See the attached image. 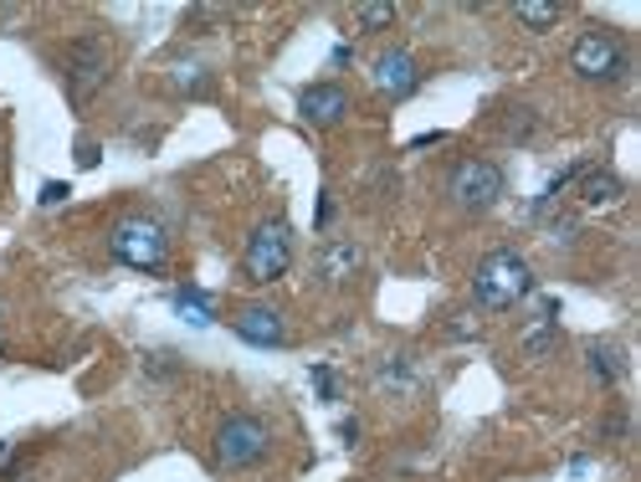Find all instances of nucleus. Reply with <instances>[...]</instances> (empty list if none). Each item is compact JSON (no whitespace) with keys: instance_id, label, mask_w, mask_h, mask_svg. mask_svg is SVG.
I'll return each instance as SVG.
<instances>
[{"instance_id":"1","label":"nucleus","mask_w":641,"mask_h":482,"mask_svg":"<svg viewBox=\"0 0 641 482\" xmlns=\"http://www.w3.org/2000/svg\"><path fill=\"white\" fill-rule=\"evenodd\" d=\"M472 293H478L482 308H492V314H508V308H519L529 293H534V272H529V262H523L519 252H488L478 262V272H472Z\"/></svg>"},{"instance_id":"2","label":"nucleus","mask_w":641,"mask_h":482,"mask_svg":"<svg viewBox=\"0 0 641 482\" xmlns=\"http://www.w3.org/2000/svg\"><path fill=\"white\" fill-rule=\"evenodd\" d=\"M108 252H113V262H123L134 272H164L170 237H164V227L154 216H123L119 227L108 231Z\"/></svg>"},{"instance_id":"3","label":"nucleus","mask_w":641,"mask_h":482,"mask_svg":"<svg viewBox=\"0 0 641 482\" xmlns=\"http://www.w3.org/2000/svg\"><path fill=\"white\" fill-rule=\"evenodd\" d=\"M569 67L585 83H621L631 73V57L611 26H585L580 42L569 46Z\"/></svg>"},{"instance_id":"4","label":"nucleus","mask_w":641,"mask_h":482,"mask_svg":"<svg viewBox=\"0 0 641 482\" xmlns=\"http://www.w3.org/2000/svg\"><path fill=\"white\" fill-rule=\"evenodd\" d=\"M503 190H508V180H503V169L492 165V160H457V165H452V175H447L452 206H457V211H467V216L492 211V206L503 200Z\"/></svg>"},{"instance_id":"5","label":"nucleus","mask_w":641,"mask_h":482,"mask_svg":"<svg viewBox=\"0 0 641 482\" xmlns=\"http://www.w3.org/2000/svg\"><path fill=\"white\" fill-rule=\"evenodd\" d=\"M268 447H272V431L262 416L237 410V416H226L216 426V468H226V472H241V468H252V462H262Z\"/></svg>"},{"instance_id":"6","label":"nucleus","mask_w":641,"mask_h":482,"mask_svg":"<svg viewBox=\"0 0 641 482\" xmlns=\"http://www.w3.org/2000/svg\"><path fill=\"white\" fill-rule=\"evenodd\" d=\"M241 267H247L252 283H278V277H287V267H293V231H287V221L257 227L252 237H247Z\"/></svg>"},{"instance_id":"7","label":"nucleus","mask_w":641,"mask_h":482,"mask_svg":"<svg viewBox=\"0 0 641 482\" xmlns=\"http://www.w3.org/2000/svg\"><path fill=\"white\" fill-rule=\"evenodd\" d=\"M62 83H67V98L73 103H88L93 92L108 83V46L98 36H77L62 52Z\"/></svg>"},{"instance_id":"8","label":"nucleus","mask_w":641,"mask_h":482,"mask_svg":"<svg viewBox=\"0 0 641 482\" xmlns=\"http://www.w3.org/2000/svg\"><path fill=\"white\" fill-rule=\"evenodd\" d=\"M298 113L303 123H314V129H334V123L349 119V92L339 83H308L298 92Z\"/></svg>"},{"instance_id":"9","label":"nucleus","mask_w":641,"mask_h":482,"mask_svg":"<svg viewBox=\"0 0 641 482\" xmlns=\"http://www.w3.org/2000/svg\"><path fill=\"white\" fill-rule=\"evenodd\" d=\"M374 88L385 92V98H411V92L421 88V67L411 52H401V46H390V52H380L374 57Z\"/></svg>"},{"instance_id":"10","label":"nucleus","mask_w":641,"mask_h":482,"mask_svg":"<svg viewBox=\"0 0 641 482\" xmlns=\"http://www.w3.org/2000/svg\"><path fill=\"white\" fill-rule=\"evenodd\" d=\"M359 262H365V252H359V241H344V237H334V241H324V247H318V256H314V272H318V283H328V287H344V283H355Z\"/></svg>"},{"instance_id":"11","label":"nucleus","mask_w":641,"mask_h":482,"mask_svg":"<svg viewBox=\"0 0 641 482\" xmlns=\"http://www.w3.org/2000/svg\"><path fill=\"white\" fill-rule=\"evenodd\" d=\"M519 349H523V360H550L554 349H559V303L554 298L539 303V314L523 324Z\"/></svg>"},{"instance_id":"12","label":"nucleus","mask_w":641,"mask_h":482,"mask_svg":"<svg viewBox=\"0 0 641 482\" xmlns=\"http://www.w3.org/2000/svg\"><path fill=\"white\" fill-rule=\"evenodd\" d=\"M231 329H237V339H247V344H257V349H278L287 339L283 314H278V308H262V303L241 308V314L231 318Z\"/></svg>"},{"instance_id":"13","label":"nucleus","mask_w":641,"mask_h":482,"mask_svg":"<svg viewBox=\"0 0 641 482\" xmlns=\"http://www.w3.org/2000/svg\"><path fill=\"white\" fill-rule=\"evenodd\" d=\"M621 196H627V180H621L616 169H606V165L580 169V200L590 206V211H600V206H616Z\"/></svg>"},{"instance_id":"14","label":"nucleus","mask_w":641,"mask_h":482,"mask_svg":"<svg viewBox=\"0 0 641 482\" xmlns=\"http://www.w3.org/2000/svg\"><path fill=\"white\" fill-rule=\"evenodd\" d=\"M585 370H590V380H596V385H606V391H611L616 380L627 375V360H621V349H616V344L590 339V344H585Z\"/></svg>"},{"instance_id":"15","label":"nucleus","mask_w":641,"mask_h":482,"mask_svg":"<svg viewBox=\"0 0 641 482\" xmlns=\"http://www.w3.org/2000/svg\"><path fill=\"white\" fill-rule=\"evenodd\" d=\"M170 303H175V314L191 324V329H210V318H216V303H210L206 287L195 283H180L175 293H170Z\"/></svg>"},{"instance_id":"16","label":"nucleus","mask_w":641,"mask_h":482,"mask_svg":"<svg viewBox=\"0 0 641 482\" xmlns=\"http://www.w3.org/2000/svg\"><path fill=\"white\" fill-rule=\"evenodd\" d=\"M513 21H519L523 31H550L554 21H559V6H554V0H519V6H513Z\"/></svg>"},{"instance_id":"17","label":"nucleus","mask_w":641,"mask_h":482,"mask_svg":"<svg viewBox=\"0 0 641 482\" xmlns=\"http://www.w3.org/2000/svg\"><path fill=\"white\" fill-rule=\"evenodd\" d=\"M390 21H395V6H390V0H365V6H355L359 31H385Z\"/></svg>"},{"instance_id":"18","label":"nucleus","mask_w":641,"mask_h":482,"mask_svg":"<svg viewBox=\"0 0 641 482\" xmlns=\"http://www.w3.org/2000/svg\"><path fill=\"white\" fill-rule=\"evenodd\" d=\"M508 119H503V134L508 139H534V129H539V119H534V108H503Z\"/></svg>"},{"instance_id":"19","label":"nucleus","mask_w":641,"mask_h":482,"mask_svg":"<svg viewBox=\"0 0 641 482\" xmlns=\"http://www.w3.org/2000/svg\"><path fill=\"white\" fill-rule=\"evenodd\" d=\"M144 375H150V380L180 375V354H175V349H150V354H144Z\"/></svg>"},{"instance_id":"20","label":"nucleus","mask_w":641,"mask_h":482,"mask_svg":"<svg viewBox=\"0 0 641 482\" xmlns=\"http://www.w3.org/2000/svg\"><path fill=\"white\" fill-rule=\"evenodd\" d=\"M308 375H314V385H318V395H324V401H339V385H334V370H328V364H314Z\"/></svg>"},{"instance_id":"21","label":"nucleus","mask_w":641,"mask_h":482,"mask_svg":"<svg viewBox=\"0 0 641 482\" xmlns=\"http://www.w3.org/2000/svg\"><path fill=\"white\" fill-rule=\"evenodd\" d=\"M67 196H73V185H67V180H46L42 185V206H62Z\"/></svg>"},{"instance_id":"22","label":"nucleus","mask_w":641,"mask_h":482,"mask_svg":"<svg viewBox=\"0 0 641 482\" xmlns=\"http://www.w3.org/2000/svg\"><path fill=\"white\" fill-rule=\"evenodd\" d=\"M77 165H83V169L98 165V144H93V139H83V144H77Z\"/></svg>"},{"instance_id":"23","label":"nucleus","mask_w":641,"mask_h":482,"mask_svg":"<svg viewBox=\"0 0 641 482\" xmlns=\"http://www.w3.org/2000/svg\"><path fill=\"white\" fill-rule=\"evenodd\" d=\"M339 441H344V447H355V441H359V421H355V416H349V421H339Z\"/></svg>"},{"instance_id":"24","label":"nucleus","mask_w":641,"mask_h":482,"mask_svg":"<svg viewBox=\"0 0 641 482\" xmlns=\"http://www.w3.org/2000/svg\"><path fill=\"white\" fill-rule=\"evenodd\" d=\"M334 221V200H328V190H324V200H318V227H328Z\"/></svg>"}]
</instances>
